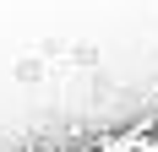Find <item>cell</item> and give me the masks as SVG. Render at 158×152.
<instances>
[{
  "mask_svg": "<svg viewBox=\"0 0 158 152\" xmlns=\"http://www.w3.org/2000/svg\"><path fill=\"white\" fill-rule=\"evenodd\" d=\"M147 136H153V120H136V125H126V130H98V136L87 141V152H136Z\"/></svg>",
  "mask_w": 158,
  "mask_h": 152,
  "instance_id": "1",
  "label": "cell"
},
{
  "mask_svg": "<svg viewBox=\"0 0 158 152\" xmlns=\"http://www.w3.org/2000/svg\"><path fill=\"white\" fill-rule=\"evenodd\" d=\"M77 152H87V147H77Z\"/></svg>",
  "mask_w": 158,
  "mask_h": 152,
  "instance_id": "2",
  "label": "cell"
}]
</instances>
